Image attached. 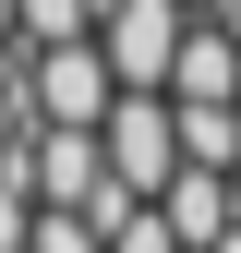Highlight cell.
I'll return each mask as SVG.
<instances>
[{
    "mask_svg": "<svg viewBox=\"0 0 241 253\" xmlns=\"http://www.w3.org/2000/svg\"><path fill=\"white\" fill-rule=\"evenodd\" d=\"M97 48L120 73V97H169L181 48H193V0H109V12H97Z\"/></svg>",
    "mask_w": 241,
    "mask_h": 253,
    "instance_id": "1",
    "label": "cell"
},
{
    "mask_svg": "<svg viewBox=\"0 0 241 253\" xmlns=\"http://www.w3.org/2000/svg\"><path fill=\"white\" fill-rule=\"evenodd\" d=\"M24 109H37V133H109V109H120L109 48H97V37L37 48V60H24Z\"/></svg>",
    "mask_w": 241,
    "mask_h": 253,
    "instance_id": "2",
    "label": "cell"
},
{
    "mask_svg": "<svg viewBox=\"0 0 241 253\" xmlns=\"http://www.w3.org/2000/svg\"><path fill=\"white\" fill-rule=\"evenodd\" d=\"M97 145H109V181H120L133 205H157L169 181H181V109H169V97H120Z\"/></svg>",
    "mask_w": 241,
    "mask_h": 253,
    "instance_id": "3",
    "label": "cell"
},
{
    "mask_svg": "<svg viewBox=\"0 0 241 253\" xmlns=\"http://www.w3.org/2000/svg\"><path fill=\"white\" fill-rule=\"evenodd\" d=\"M12 169H24V193H37L48 217H97V205L120 193V181H109V145H97V133H37V145L12 157Z\"/></svg>",
    "mask_w": 241,
    "mask_h": 253,
    "instance_id": "4",
    "label": "cell"
},
{
    "mask_svg": "<svg viewBox=\"0 0 241 253\" xmlns=\"http://www.w3.org/2000/svg\"><path fill=\"white\" fill-rule=\"evenodd\" d=\"M97 229H109V253H181V229H169L157 205H133V193H109V205H97Z\"/></svg>",
    "mask_w": 241,
    "mask_h": 253,
    "instance_id": "5",
    "label": "cell"
},
{
    "mask_svg": "<svg viewBox=\"0 0 241 253\" xmlns=\"http://www.w3.org/2000/svg\"><path fill=\"white\" fill-rule=\"evenodd\" d=\"M12 12H24V48H73V37H97L109 0H12Z\"/></svg>",
    "mask_w": 241,
    "mask_h": 253,
    "instance_id": "6",
    "label": "cell"
},
{
    "mask_svg": "<svg viewBox=\"0 0 241 253\" xmlns=\"http://www.w3.org/2000/svg\"><path fill=\"white\" fill-rule=\"evenodd\" d=\"M24 60H37V48H24ZM24 60L0 73V169H12L24 145H37V109H24Z\"/></svg>",
    "mask_w": 241,
    "mask_h": 253,
    "instance_id": "7",
    "label": "cell"
},
{
    "mask_svg": "<svg viewBox=\"0 0 241 253\" xmlns=\"http://www.w3.org/2000/svg\"><path fill=\"white\" fill-rule=\"evenodd\" d=\"M24 253H109V229H97V217H48V205H37V241H24Z\"/></svg>",
    "mask_w": 241,
    "mask_h": 253,
    "instance_id": "8",
    "label": "cell"
},
{
    "mask_svg": "<svg viewBox=\"0 0 241 253\" xmlns=\"http://www.w3.org/2000/svg\"><path fill=\"white\" fill-rule=\"evenodd\" d=\"M37 241V193H24V169H0V253Z\"/></svg>",
    "mask_w": 241,
    "mask_h": 253,
    "instance_id": "9",
    "label": "cell"
},
{
    "mask_svg": "<svg viewBox=\"0 0 241 253\" xmlns=\"http://www.w3.org/2000/svg\"><path fill=\"white\" fill-rule=\"evenodd\" d=\"M12 60H24V12L0 0V73H12Z\"/></svg>",
    "mask_w": 241,
    "mask_h": 253,
    "instance_id": "10",
    "label": "cell"
},
{
    "mask_svg": "<svg viewBox=\"0 0 241 253\" xmlns=\"http://www.w3.org/2000/svg\"><path fill=\"white\" fill-rule=\"evenodd\" d=\"M193 12H217V0H193Z\"/></svg>",
    "mask_w": 241,
    "mask_h": 253,
    "instance_id": "11",
    "label": "cell"
}]
</instances>
